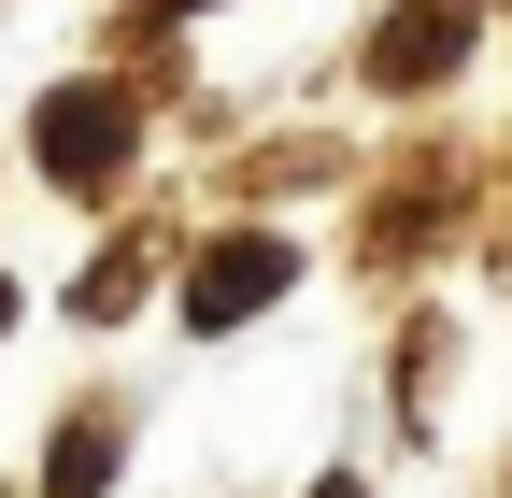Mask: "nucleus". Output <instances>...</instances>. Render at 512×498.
Wrapping results in <instances>:
<instances>
[{
  "label": "nucleus",
  "instance_id": "1",
  "mask_svg": "<svg viewBox=\"0 0 512 498\" xmlns=\"http://www.w3.org/2000/svg\"><path fill=\"white\" fill-rule=\"evenodd\" d=\"M114 157H128V100L114 86H57L43 100V171L57 185H114Z\"/></svg>",
  "mask_w": 512,
  "mask_h": 498
},
{
  "label": "nucleus",
  "instance_id": "2",
  "mask_svg": "<svg viewBox=\"0 0 512 498\" xmlns=\"http://www.w3.org/2000/svg\"><path fill=\"white\" fill-rule=\"evenodd\" d=\"M285 242H214V257H200V285H185V328H242L256 314V299H285Z\"/></svg>",
  "mask_w": 512,
  "mask_h": 498
},
{
  "label": "nucleus",
  "instance_id": "3",
  "mask_svg": "<svg viewBox=\"0 0 512 498\" xmlns=\"http://www.w3.org/2000/svg\"><path fill=\"white\" fill-rule=\"evenodd\" d=\"M456 43H470V15H456V0H413V15L370 43V86H441V72H456Z\"/></svg>",
  "mask_w": 512,
  "mask_h": 498
},
{
  "label": "nucleus",
  "instance_id": "4",
  "mask_svg": "<svg viewBox=\"0 0 512 498\" xmlns=\"http://www.w3.org/2000/svg\"><path fill=\"white\" fill-rule=\"evenodd\" d=\"M100 456H114V427L72 413V427H57V484H43V498H100Z\"/></svg>",
  "mask_w": 512,
  "mask_h": 498
},
{
  "label": "nucleus",
  "instance_id": "5",
  "mask_svg": "<svg viewBox=\"0 0 512 498\" xmlns=\"http://www.w3.org/2000/svg\"><path fill=\"white\" fill-rule=\"evenodd\" d=\"M0 328H15V285H0Z\"/></svg>",
  "mask_w": 512,
  "mask_h": 498
},
{
  "label": "nucleus",
  "instance_id": "6",
  "mask_svg": "<svg viewBox=\"0 0 512 498\" xmlns=\"http://www.w3.org/2000/svg\"><path fill=\"white\" fill-rule=\"evenodd\" d=\"M328 498H356V484H328Z\"/></svg>",
  "mask_w": 512,
  "mask_h": 498
}]
</instances>
